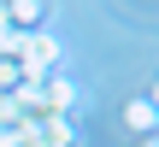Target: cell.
<instances>
[{
	"label": "cell",
	"instance_id": "cell-1",
	"mask_svg": "<svg viewBox=\"0 0 159 147\" xmlns=\"http://www.w3.org/2000/svg\"><path fill=\"white\" fill-rule=\"evenodd\" d=\"M59 41L53 35H41V29H24V41H18V65H24V77H53V65H59Z\"/></svg>",
	"mask_w": 159,
	"mask_h": 147
},
{
	"label": "cell",
	"instance_id": "cell-2",
	"mask_svg": "<svg viewBox=\"0 0 159 147\" xmlns=\"http://www.w3.org/2000/svg\"><path fill=\"white\" fill-rule=\"evenodd\" d=\"M124 118H130V130H142V136H153V130H159V106H153V100H130Z\"/></svg>",
	"mask_w": 159,
	"mask_h": 147
},
{
	"label": "cell",
	"instance_id": "cell-3",
	"mask_svg": "<svg viewBox=\"0 0 159 147\" xmlns=\"http://www.w3.org/2000/svg\"><path fill=\"white\" fill-rule=\"evenodd\" d=\"M142 147H159V136H142Z\"/></svg>",
	"mask_w": 159,
	"mask_h": 147
},
{
	"label": "cell",
	"instance_id": "cell-4",
	"mask_svg": "<svg viewBox=\"0 0 159 147\" xmlns=\"http://www.w3.org/2000/svg\"><path fill=\"white\" fill-rule=\"evenodd\" d=\"M153 88H159V82H153Z\"/></svg>",
	"mask_w": 159,
	"mask_h": 147
}]
</instances>
